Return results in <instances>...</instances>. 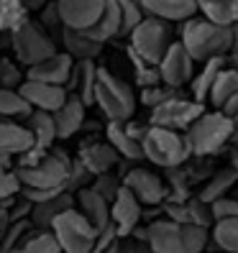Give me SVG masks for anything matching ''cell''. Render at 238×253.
<instances>
[{
    "label": "cell",
    "mask_w": 238,
    "mask_h": 253,
    "mask_svg": "<svg viewBox=\"0 0 238 253\" xmlns=\"http://www.w3.org/2000/svg\"><path fill=\"white\" fill-rule=\"evenodd\" d=\"M156 69H159L161 84L180 90V87H185L187 82H192V77H195V59L187 54V49L182 46L180 41H174L172 46L167 49V54L161 56V62L156 64Z\"/></svg>",
    "instance_id": "7c38bea8"
},
{
    "label": "cell",
    "mask_w": 238,
    "mask_h": 253,
    "mask_svg": "<svg viewBox=\"0 0 238 253\" xmlns=\"http://www.w3.org/2000/svg\"><path fill=\"white\" fill-rule=\"evenodd\" d=\"M69 207H74V195H69V192H62V195H56L47 202H36L31 205V212H28V222H31L34 228L39 230H49L51 222L56 215H62L64 210H69Z\"/></svg>",
    "instance_id": "603a6c76"
},
{
    "label": "cell",
    "mask_w": 238,
    "mask_h": 253,
    "mask_svg": "<svg viewBox=\"0 0 238 253\" xmlns=\"http://www.w3.org/2000/svg\"><path fill=\"white\" fill-rule=\"evenodd\" d=\"M123 187L136 197L141 205H161L169 197V187L164 184V179L151 171V169H143V167H133L123 174Z\"/></svg>",
    "instance_id": "8fae6325"
},
{
    "label": "cell",
    "mask_w": 238,
    "mask_h": 253,
    "mask_svg": "<svg viewBox=\"0 0 238 253\" xmlns=\"http://www.w3.org/2000/svg\"><path fill=\"white\" fill-rule=\"evenodd\" d=\"M64 43V51L74 59V62H95V59L102 54V43L87 39L82 31H72V28H62L59 34Z\"/></svg>",
    "instance_id": "cb8c5ba5"
},
{
    "label": "cell",
    "mask_w": 238,
    "mask_h": 253,
    "mask_svg": "<svg viewBox=\"0 0 238 253\" xmlns=\"http://www.w3.org/2000/svg\"><path fill=\"white\" fill-rule=\"evenodd\" d=\"M108 0H56V10L64 28L72 31H87L102 16Z\"/></svg>",
    "instance_id": "4fadbf2b"
},
{
    "label": "cell",
    "mask_w": 238,
    "mask_h": 253,
    "mask_svg": "<svg viewBox=\"0 0 238 253\" xmlns=\"http://www.w3.org/2000/svg\"><path fill=\"white\" fill-rule=\"evenodd\" d=\"M220 113H226L228 118H233V115H238V92H236V95H233V97H231V100L226 102V105H223V108H220Z\"/></svg>",
    "instance_id": "f6af8a7d"
},
{
    "label": "cell",
    "mask_w": 238,
    "mask_h": 253,
    "mask_svg": "<svg viewBox=\"0 0 238 253\" xmlns=\"http://www.w3.org/2000/svg\"><path fill=\"white\" fill-rule=\"evenodd\" d=\"M105 136H108V143L118 151V156H123V159H128V161H141V159H143V146L126 130L123 123L108 121V123H105Z\"/></svg>",
    "instance_id": "484cf974"
},
{
    "label": "cell",
    "mask_w": 238,
    "mask_h": 253,
    "mask_svg": "<svg viewBox=\"0 0 238 253\" xmlns=\"http://www.w3.org/2000/svg\"><path fill=\"white\" fill-rule=\"evenodd\" d=\"M115 3L121 8V34L118 36H128L143 21V10L136 0H115Z\"/></svg>",
    "instance_id": "d590c367"
},
{
    "label": "cell",
    "mask_w": 238,
    "mask_h": 253,
    "mask_svg": "<svg viewBox=\"0 0 238 253\" xmlns=\"http://www.w3.org/2000/svg\"><path fill=\"white\" fill-rule=\"evenodd\" d=\"M231 121H233V138H231V143H238V115H233Z\"/></svg>",
    "instance_id": "681fc988"
},
{
    "label": "cell",
    "mask_w": 238,
    "mask_h": 253,
    "mask_svg": "<svg viewBox=\"0 0 238 253\" xmlns=\"http://www.w3.org/2000/svg\"><path fill=\"white\" fill-rule=\"evenodd\" d=\"M18 95L31 105L34 110H44V113H56L64 105L67 100V90L59 84H47V82H34V80H23L18 87Z\"/></svg>",
    "instance_id": "9a60e30c"
},
{
    "label": "cell",
    "mask_w": 238,
    "mask_h": 253,
    "mask_svg": "<svg viewBox=\"0 0 238 253\" xmlns=\"http://www.w3.org/2000/svg\"><path fill=\"white\" fill-rule=\"evenodd\" d=\"M220 67H223V56L220 59H210V62H205L202 69L192 77V100H195V102H202V105H205V100L210 97L213 82L218 77Z\"/></svg>",
    "instance_id": "4dcf8cb0"
},
{
    "label": "cell",
    "mask_w": 238,
    "mask_h": 253,
    "mask_svg": "<svg viewBox=\"0 0 238 253\" xmlns=\"http://www.w3.org/2000/svg\"><path fill=\"white\" fill-rule=\"evenodd\" d=\"M8 46L16 54V62L23 64L26 69L59 51L56 39L47 31V28H41V23L34 21V18H28L18 28H13L8 34Z\"/></svg>",
    "instance_id": "8992f818"
},
{
    "label": "cell",
    "mask_w": 238,
    "mask_h": 253,
    "mask_svg": "<svg viewBox=\"0 0 238 253\" xmlns=\"http://www.w3.org/2000/svg\"><path fill=\"white\" fill-rule=\"evenodd\" d=\"M207 228L200 225H182L169 217L154 220L146 225V243L156 253H202L207 246Z\"/></svg>",
    "instance_id": "7a4b0ae2"
},
{
    "label": "cell",
    "mask_w": 238,
    "mask_h": 253,
    "mask_svg": "<svg viewBox=\"0 0 238 253\" xmlns=\"http://www.w3.org/2000/svg\"><path fill=\"white\" fill-rule=\"evenodd\" d=\"M141 202L131 195V192L126 187H121V192L115 195V200L110 202V222H113V228L118 230V235L126 238L131 235L133 230L139 228V222H141Z\"/></svg>",
    "instance_id": "e0dca14e"
},
{
    "label": "cell",
    "mask_w": 238,
    "mask_h": 253,
    "mask_svg": "<svg viewBox=\"0 0 238 253\" xmlns=\"http://www.w3.org/2000/svg\"><path fill=\"white\" fill-rule=\"evenodd\" d=\"M23 80H26V72L21 69V64L8 56H0V87L3 90H18Z\"/></svg>",
    "instance_id": "8d00e7d4"
},
{
    "label": "cell",
    "mask_w": 238,
    "mask_h": 253,
    "mask_svg": "<svg viewBox=\"0 0 238 253\" xmlns=\"http://www.w3.org/2000/svg\"><path fill=\"white\" fill-rule=\"evenodd\" d=\"M195 3L202 18L218 26H233L238 21V0H195Z\"/></svg>",
    "instance_id": "f1b7e54d"
},
{
    "label": "cell",
    "mask_w": 238,
    "mask_h": 253,
    "mask_svg": "<svg viewBox=\"0 0 238 253\" xmlns=\"http://www.w3.org/2000/svg\"><path fill=\"white\" fill-rule=\"evenodd\" d=\"M231 167L238 169V143H231Z\"/></svg>",
    "instance_id": "c3c4849f"
},
{
    "label": "cell",
    "mask_w": 238,
    "mask_h": 253,
    "mask_svg": "<svg viewBox=\"0 0 238 253\" xmlns=\"http://www.w3.org/2000/svg\"><path fill=\"white\" fill-rule=\"evenodd\" d=\"M82 34L87 39L97 41V43H105V41H110L121 34V8H118L115 0H108V5L102 10V16L97 18V23L93 28H87V31H82Z\"/></svg>",
    "instance_id": "83f0119b"
},
{
    "label": "cell",
    "mask_w": 238,
    "mask_h": 253,
    "mask_svg": "<svg viewBox=\"0 0 238 253\" xmlns=\"http://www.w3.org/2000/svg\"><path fill=\"white\" fill-rule=\"evenodd\" d=\"M213 241L220 251L226 253H238V217H220L213 220Z\"/></svg>",
    "instance_id": "1f68e13d"
},
{
    "label": "cell",
    "mask_w": 238,
    "mask_h": 253,
    "mask_svg": "<svg viewBox=\"0 0 238 253\" xmlns=\"http://www.w3.org/2000/svg\"><path fill=\"white\" fill-rule=\"evenodd\" d=\"M128 39H131L128 49L154 67L161 62V56H164L167 49L174 43L172 41V26L167 21L151 18V16H143V21L128 34Z\"/></svg>",
    "instance_id": "9c48e42d"
},
{
    "label": "cell",
    "mask_w": 238,
    "mask_h": 253,
    "mask_svg": "<svg viewBox=\"0 0 238 253\" xmlns=\"http://www.w3.org/2000/svg\"><path fill=\"white\" fill-rule=\"evenodd\" d=\"M231 51L238 54V21L231 26Z\"/></svg>",
    "instance_id": "bcb514c9"
},
{
    "label": "cell",
    "mask_w": 238,
    "mask_h": 253,
    "mask_svg": "<svg viewBox=\"0 0 238 253\" xmlns=\"http://www.w3.org/2000/svg\"><path fill=\"white\" fill-rule=\"evenodd\" d=\"M202 113H205L202 102L187 100L182 95H174V97L164 100L161 105L151 108L148 126H159V128H169V130H187Z\"/></svg>",
    "instance_id": "30bf717a"
},
{
    "label": "cell",
    "mask_w": 238,
    "mask_h": 253,
    "mask_svg": "<svg viewBox=\"0 0 238 253\" xmlns=\"http://www.w3.org/2000/svg\"><path fill=\"white\" fill-rule=\"evenodd\" d=\"M10 164H13L10 156H3V154H0V169H10Z\"/></svg>",
    "instance_id": "f907efd6"
},
{
    "label": "cell",
    "mask_w": 238,
    "mask_h": 253,
    "mask_svg": "<svg viewBox=\"0 0 238 253\" xmlns=\"http://www.w3.org/2000/svg\"><path fill=\"white\" fill-rule=\"evenodd\" d=\"M141 146H143V159H148L161 169H174L192 156L185 141V133L159 128V126H148Z\"/></svg>",
    "instance_id": "52a82bcc"
},
{
    "label": "cell",
    "mask_w": 238,
    "mask_h": 253,
    "mask_svg": "<svg viewBox=\"0 0 238 253\" xmlns=\"http://www.w3.org/2000/svg\"><path fill=\"white\" fill-rule=\"evenodd\" d=\"M95 105L102 115L113 123H128L136 115V95L133 90L115 77L110 69L97 67V84H95Z\"/></svg>",
    "instance_id": "5b68a950"
},
{
    "label": "cell",
    "mask_w": 238,
    "mask_h": 253,
    "mask_svg": "<svg viewBox=\"0 0 238 253\" xmlns=\"http://www.w3.org/2000/svg\"><path fill=\"white\" fill-rule=\"evenodd\" d=\"M128 56H131V62H133V74H136V84L141 87V90H146V87H156V84H161L159 69H156L154 64L143 62V59H141V56H136L131 49H128Z\"/></svg>",
    "instance_id": "e575fe53"
},
{
    "label": "cell",
    "mask_w": 238,
    "mask_h": 253,
    "mask_svg": "<svg viewBox=\"0 0 238 253\" xmlns=\"http://www.w3.org/2000/svg\"><path fill=\"white\" fill-rule=\"evenodd\" d=\"M39 13H41V16H39L41 28H47L54 39H59V34H62L64 26H62V18H59V10H56V0H49V3L44 5Z\"/></svg>",
    "instance_id": "ab89813d"
},
{
    "label": "cell",
    "mask_w": 238,
    "mask_h": 253,
    "mask_svg": "<svg viewBox=\"0 0 238 253\" xmlns=\"http://www.w3.org/2000/svg\"><path fill=\"white\" fill-rule=\"evenodd\" d=\"M23 126L28 128V133H31V138H34V146H36V148L49 151L51 143L56 141V126H54V115H51V113L34 110V113L23 121Z\"/></svg>",
    "instance_id": "4316f807"
},
{
    "label": "cell",
    "mask_w": 238,
    "mask_h": 253,
    "mask_svg": "<svg viewBox=\"0 0 238 253\" xmlns=\"http://www.w3.org/2000/svg\"><path fill=\"white\" fill-rule=\"evenodd\" d=\"M123 126H126V130H128V133H131V136L136 138L139 143L143 141V136H146V130H148V126H143V123H136V121H133V118H131L128 123H123Z\"/></svg>",
    "instance_id": "7bdbcfd3"
},
{
    "label": "cell",
    "mask_w": 238,
    "mask_h": 253,
    "mask_svg": "<svg viewBox=\"0 0 238 253\" xmlns=\"http://www.w3.org/2000/svg\"><path fill=\"white\" fill-rule=\"evenodd\" d=\"M238 92V69H228V67H220L218 77L213 82V90H210V105L215 110H220L226 102Z\"/></svg>",
    "instance_id": "f546056e"
},
{
    "label": "cell",
    "mask_w": 238,
    "mask_h": 253,
    "mask_svg": "<svg viewBox=\"0 0 238 253\" xmlns=\"http://www.w3.org/2000/svg\"><path fill=\"white\" fill-rule=\"evenodd\" d=\"M85 102L77 97V95H67V100H64V105L59 108L56 113H51L54 115V126H56V138H62V141H67V138H72L74 133H77L82 126H85Z\"/></svg>",
    "instance_id": "44dd1931"
},
{
    "label": "cell",
    "mask_w": 238,
    "mask_h": 253,
    "mask_svg": "<svg viewBox=\"0 0 238 253\" xmlns=\"http://www.w3.org/2000/svg\"><path fill=\"white\" fill-rule=\"evenodd\" d=\"M62 253H93L97 243V230L87 222V217L77 210L69 207L62 215H56L51 228Z\"/></svg>",
    "instance_id": "ba28073f"
},
{
    "label": "cell",
    "mask_w": 238,
    "mask_h": 253,
    "mask_svg": "<svg viewBox=\"0 0 238 253\" xmlns=\"http://www.w3.org/2000/svg\"><path fill=\"white\" fill-rule=\"evenodd\" d=\"M97 195H102L108 202H113L115 200V195L121 192V187H123V182L118 179L115 174H110V171H105V174H97V176H93V184H90Z\"/></svg>",
    "instance_id": "f35d334b"
},
{
    "label": "cell",
    "mask_w": 238,
    "mask_h": 253,
    "mask_svg": "<svg viewBox=\"0 0 238 253\" xmlns=\"http://www.w3.org/2000/svg\"><path fill=\"white\" fill-rule=\"evenodd\" d=\"M238 184V169H233L231 164L228 167H223V169H215L210 176L205 179L202 184V192H200V200L207 202V205H213L215 200L220 197H228V192Z\"/></svg>",
    "instance_id": "d4e9b609"
},
{
    "label": "cell",
    "mask_w": 238,
    "mask_h": 253,
    "mask_svg": "<svg viewBox=\"0 0 238 253\" xmlns=\"http://www.w3.org/2000/svg\"><path fill=\"white\" fill-rule=\"evenodd\" d=\"M47 3L49 0H26V8H28V13H31V10H41Z\"/></svg>",
    "instance_id": "7dc6e473"
},
{
    "label": "cell",
    "mask_w": 238,
    "mask_h": 253,
    "mask_svg": "<svg viewBox=\"0 0 238 253\" xmlns=\"http://www.w3.org/2000/svg\"><path fill=\"white\" fill-rule=\"evenodd\" d=\"M13 225V220H10V210H5V207H0V243H3V238L8 235Z\"/></svg>",
    "instance_id": "ee69618b"
},
{
    "label": "cell",
    "mask_w": 238,
    "mask_h": 253,
    "mask_svg": "<svg viewBox=\"0 0 238 253\" xmlns=\"http://www.w3.org/2000/svg\"><path fill=\"white\" fill-rule=\"evenodd\" d=\"M21 192V182L16 171L10 169H0V207H5V210H10V205L16 202Z\"/></svg>",
    "instance_id": "74e56055"
},
{
    "label": "cell",
    "mask_w": 238,
    "mask_h": 253,
    "mask_svg": "<svg viewBox=\"0 0 238 253\" xmlns=\"http://www.w3.org/2000/svg\"><path fill=\"white\" fill-rule=\"evenodd\" d=\"M180 43L195 62H210L231 51V26H218L207 18H187L180 28Z\"/></svg>",
    "instance_id": "6da1fadb"
},
{
    "label": "cell",
    "mask_w": 238,
    "mask_h": 253,
    "mask_svg": "<svg viewBox=\"0 0 238 253\" xmlns=\"http://www.w3.org/2000/svg\"><path fill=\"white\" fill-rule=\"evenodd\" d=\"M28 21L26 0H0V34H10L13 28Z\"/></svg>",
    "instance_id": "d6a6232c"
},
{
    "label": "cell",
    "mask_w": 238,
    "mask_h": 253,
    "mask_svg": "<svg viewBox=\"0 0 238 253\" xmlns=\"http://www.w3.org/2000/svg\"><path fill=\"white\" fill-rule=\"evenodd\" d=\"M72 69H74V59H72L67 51H56V54H51L49 59H44V62L28 67V69H26V80L67 87Z\"/></svg>",
    "instance_id": "2e32d148"
},
{
    "label": "cell",
    "mask_w": 238,
    "mask_h": 253,
    "mask_svg": "<svg viewBox=\"0 0 238 253\" xmlns=\"http://www.w3.org/2000/svg\"><path fill=\"white\" fill-rule=\"evenodd\" d=\"M231 138H233V121L220 110L202 113L197 121L185 130V141H187L190 154L197 156V159L220 154L223 148L231 143Z\"/></svg>",
    "instance_id": "3957f363"
},
{
    "label": "cell",
    "mask_w": 238,
    "mask_h": 253,
    "mask_svg": "<svg viewBox=\"0 0 238 253\" xmlns=\"http://www.w3.org/2000/svg\"><path fill=\"white\" fill-rule=\"evenodd\" d=\"M34 146V138L23 123H16L10 118H0V154L16 159Z\"/></svg>",
    "instance_id": "7402d4cb"
},
{
    "label": "cell",
    "mask_w": 238,
    "mask_h": 253,
    "mask_svg": "<svg viewBox=\"0 0 238 253\" xmlns=\"http://www.w3.org/2000/svg\"><path fill=\"white\" fill-rule=\"evenodd\" d=\"M141 5L143 16L161 18L167 23H185L187 18L197 16V3L195 0H136Z\"/></svg>",
    "instance_id": "ac0fdd59"
},
{
    "label": "cell",
    "mask_w": 238,
    "mask_h": 253,
    "mask_svg": "<svg viewBox=\"0 0 238 253\" xmlns=\"http://www.w3.org/2000/svg\"><path fill=\"white\" fill-rule=\"evenodd\" d=\"M74 207L87 217V222L100 233L110 225V202L97 195L93 187H82L74 192Z\"/></svg>",
    "instance_id": "d6986e66"
},
{
    "label": "cell",
    "mask_w": 238,
    "mask_h": 253,
    "mask_svg": "<svg viewBox=\"0 0 238 253\" xmlns=\"http://www.w3.org/2000/svg\"><path fill=\"white\" fill-rule=\"evenodd\" d=\"M133 251H136V241L131 235H126V238H118L105 253H133Z\"/></svg>",
    "instance_id": "b9f144b4"
},
{
    "label": "cell",
    "mask_w": 238,
    "mask_h": 253,
    "mask_svg": "<svg viewBox=\"0 0 238 253\" xmlns=\"http://www.w3.org/2000/svg\"><path fill=\"white\" fill-rule=\"evenodd\" d=\"M72 171V159L62 151L49 148L41 159L26 167H16V176L21 187L28 189H56V192H67V179Z\"/></svg>",
    "instance_id": "277c9868"
},
{
    "label": "cell",
    "mask_w": 238,
    "mask_h": 253,
    "mask_svg": "<svg viewBox=\"0 0 238 253\" xmlns=\"http://www.w3.org/2000/svg\"><path fill=\"white\" fill-rule=\"evenodd\" d=\"M180 95V90H174V87H167V84H156V87H146V90H141V102L146 108H156L161 105L164 100Z\"/></svg>",
    "instance_id": "60d3db41"
},
{
    "label": "cell",
    "mask_w": 238,
    "mask_h": 253,
    "mask_svg": "<svg viewBox=\"0 0 238 253\" xmlns=\"http://www.w3.org/2000/svg\"><path fill=\"white\" fill-rule=\"evenodd\" d=\"M77 161H80L93 176H97V174H105V171H110L113 167H118V164H121V156H118V151H115L110 143L87 141V143L80 146V159H77Z\"/></svg>",
    "instance_id": "ffe728a7"
},
{
    "label": "cell",
    "mask_w": 238,
    "mask_h": 253,
    "mask_svg": "<svg viewBox=\"0 0 238 253\" xmlns=\"http://www.w3.org/2000/svg\"><path fill=\"white\" fill-rule=\"evenodd\" d=\"M161 205H164L167 217L174 220V222H182V225H200V228H210V225H213L210 205L202 202L197 195L167 197Z\"/></svg>",
    "instance_id": "5bb4252c"
},
{
    "label": "cell",
    "mask_w": 238,
    "mask_h": 253,
    "mask_svg": "<svg viewBox=\"0 0 238 253\" xmlns=\"http://www.w3.org/2000/svg\"><path fill=\"white\" fill-rule=\"evenodd\" d=\"M34 108L18 95V90H3L0 87V118H21L26 121Z\"/></svg>",
    "instance_id": "836d02e7"
}]
</instances>
